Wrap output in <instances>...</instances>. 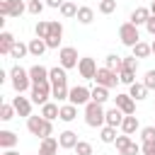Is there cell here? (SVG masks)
Instances as JSON below:
<instances>
[{
	"mask_svg": "<svg viewBox=\"0 0 155 155\" xmlns=\"http://www.w3.org/2000/svg\"><path fill=\"white\" fill-rule=\"evenodd\" d=\"M85 124H87L90 128H102V126H107V109H104L102 104H97V102H90V104L85 107Z\"/></svg>",
	"mask_w": 155,
	"mask_h": 155,
	"instance_id": "cell-1",
	"label": "cell"
},
{
	"mask_svg": "<svg viewBox=\"0 0 155 155\" xmlns=\"http://www.w3.org/2000/svg\"><path fill=\"white\" fill-rule=\"evenodd\" d=\"M27 131H29L31 136L48 138V136H53V124H51L48 119H44L41 114H39V116H29V119H27Z\"/></svg>",
	"mask_w": 155,
	"mask_h": 155,
	"instance_id": "cell-2",
	"label": "cell"
},
{
	"mask_svg": "<svg viewBox=\"0 0 155 155\" xmlns=\"http://www.w3.org/2000/svg\"><path fill=\"white\" fill-rule=\"evenodd\" d=\"M10 80H12V87H15V92H17V94H22V92L31 90L29 70H24L22 65H12V70H10Z\"/></svg>",
	"mask_w": 155,
	"mask_h": 155,
	"instance_id": "cell-3",
	"label": "cell"
},
{
	"mask_svg": "<svg viewBox=\"0 0 155 155\" xmlns=\"http://www.w3.org/2000/svg\"><path fill=\"white\" fill-rule=\"evenodd\" d=\"M119 39H121V44L124 46H136L138 41H140V34H138V27L136 24H131V22H124L121 27H119Z\"/></svg>",
	"mask_w": 155,
	"mask_h": 155,
	"instance_id": "cell-4",
	"label": "cell"
},
{
	"mask_svg": "<svg viewBox=\"0 0 155 155\" xmlns=\"http://www.w3.org/2000/svg\"><path fill=\"white\" fill-rule=\"evenodd\" d=\"M68 102L75 104V107H87L92 102V90H87L85 85H75V87H70Z\"/></svg>",
	"mask_w": 155,
	"mask_h": 155,
	"instance_id": "cell-5",
	"label": "cell"
},
{
	"mask_svg": "<svg viewBox=\"0 0 155 155\" xmlns=\"http://www.w3.org/2000/svg\"><path fill=\"white\" fill-rule=\"evenodd\" d=\"M78 63H80V58H78V51H75L73 46H63V48L58 51V65H63L65 70L78 68Z\"/></svg>",
	"mask_w": 155,
	"mask_h": 155,
	"instance_id": "cell-6",
	"label": "cell"
},
{
	"mask_svg": "<svg viewBox=\"0 0 155 155\" xmlns=\"http://www.w3.org/2000/svg\"><path fill=\"white\" fill-rule=\"evenodd\" d=\"M51 90H53V85L51 82H39V85H31V102L34 104H46L48 102V97H51Z\"/></svg>",
	"mask_w": 155,
	"mask_h": 155,
	"instance_id": "cell-7",
	"label": "cell"
},
{
	"mask_svg": "<svg viewBox=\"0 0 155 155\" xmlns=\"http://www.w3.org/2000/svg\"><path fill=\"white\" fill-rule=\"evenodd\" d=\"M27 10L22 0H0V17H19Z\"/></svg>",
	"mask_w": 155,
	"mask_h": 155,
	"instance_id": "cell-8",
	"label": "cell"
},
{
	"mask_svg": "<svg viewBox=\"0 0 155 155\" xmlns=\"http://www.w3.org/2000/svg\"><path fill=\"white\" fill-rule=\"evenodd\" d=\"M94 82L102 85V87H107V90H111V87H116V82H119V73H116V70H109V68H99L97 75H94Z\"/></svg>",
	"mask_w": 155,
	"mask_h": 155,
	"instance_id": "cell-9",
	"label": "cell"
},
{
	"mask_svg": "<svg viewBox=\"0 0 155 155\" xmlns=\"http://www.w3.org/2000/svg\"><path fill=\"white\" fill-rule=\"evenodd\" d=\"M97 70H99V68H97L94 58H90V56L80 58V63H78V73H80V78H85V80H94Z\"/></svg>",
	"mask_w": 155,
	"mask_h": 155,
	"instance_id": "cell-10",
	"label": "cell"
},
{
	"mask_svg": "<svg viewBox=\"0 0 155 155\" xmlns=\"http://www.w3.org/2000/svg\"><path fill=\"white\" fill-rule=\"evenodd\" d=\"M114 102H116L114 107H119L126 116H133V114H136V99H133L131 94H124V92H121V94L114 97Z\"/></svg>",
	"mask_w": 155,
	"mask_h": 155,
	"instance_id": "cell-11",
	"label": "cell"
},
{
	"mask_svg": "<svg viewBox=\"0 0 155 155\" xmlns=\"http://www.w3.org/2000/svg\"><path fill=\"white\" fill-rule=\"evenodd\" d=\"M12 107H15V111H17L19 116H24V119H29V116H31V99H29V97L17 94V97L12 99Z\"/></svg>",
	"mask_w": 155,
	"mask_h": 155,
	"instance_id": "cell-12",
	"label": "cell"
},
{
	"mask_svg": "<svg viewBox=\"0 0 155 155\" xmlns=\"http://www.w3.org/2000/svg\"><path fill=\"white\" fill-rule=\"evenodd\" d=\"M58 148H61L58 138H53V136L41 138V143H39V155H56V153H58Z\"/></svg>",
	"mask_w": 155,
	"mask_h": 155,
	"instance_id": "cell-13",
	"label": "cell"
},
{
	"mask_svg": "<svg viewBox=\"0 0 155 155\" xmlns=\"http://www.w3.org/2000/svg\"><path fill=\"white\" fill-rule=\"evenodd\" d=\"M58 143H61L63 150H75V145H78V133H75V131H61V133H58Z\"/></svg>",
	"mask_w": 155,
	"mask_h": 155,
	"instance_id": "cell-14",
	"label": "cell"
},
{
	"mask_svg": "<svg viewBox=\"0 0 155 155\" xmlns=\"http://www.w3.org/2000/svg\"><path fill=\"white\" fill-rule=\"evenodd\" d=\"M29 78H31V85H39V82H48V68L44 65H31L29 68Z\"/></svg>",
	"mask_w": 155,
	"mask_h": 155,
	"instance_id": "cell-15",
	"label": "cell"
},
{
	"mask_svg": "<svg viewBox=\"0 0 155 155\" xmlns=\"http://www.w3.org/2000/svg\"><path fill=\"white\" fill-rule=\"evenodd\" d=\"M124 111L119 109V107H111V109H107V126H111V128H121V124H124Z\"/></svg>",
	"mask_w": 155,
	"mask_h": 155,
	"instance_id": "cell-16",
	"label": "cell"
},
{
	"mask_svg": "<svg viewBox=\"0 0 155 155\" xmlns=\"http://www.w3.org/2000/svg\"><path fill=\"white\" fill-rule=\"evenodd\" d=\"M48 82L51 85H68V75H65V68L63 65H56L48 70Z\"/></svg>",
	"mask_w": 155,
	"mask_h": 155,
	"instance_id": "cell-17",
	"label": "cell"
},
{
	"mask_svg": "<svg viewBox=\"0 0 155 155\" xmlns=\"http://www.w3.org/2000/svg\"><path fill=\"white\" fill-rule=\"evenodd\" d=\"M150 15H153V12H150V7H136V10L131 12V19H128V22L138 27V24H145V22L150 19Z\"/></svg>",
	"mask_w": 155,
	"mask_h": 155,
	"instance_id": "cell-18",
	"label": "cell"
},
{
	"mask_svg": "<svg viewBox=\"0 0 155 155\" xmlns=\"http://www.w3.org/2000/svg\"><path fill=\"white\" fill-rule=\"evenodd\" d=\"M15 44H17V39L10 31H0V53L2 56H10V51H12Z\"/></svg>",
	"mask_w": 155,
	"mask_h": 155,
	"instance_id": "cell-19",
	"label": "cell"
},
{
	"mask_svg": "<svg viewBox=\"0 0 155 155\" xmlns=\"http://www.w3.org/2000/svg\"><path fill=\"white\" fill-rule=\"evenodd\" d=\"M17 133H12V131H0V148L2 150H12L15 145H17Z\"/></svg>",
	"mask_w": 155,
	"mask_h": 155,
	"instance_id": "cell-20",
	"label": "cell"
},
{
	"mask_svg": "<svg viewBox=\"0 0 155 155\" xmlns=\"http://www.w3.org/2000/svg\"><path fill=\"white\" fill-rule=\"evenodd\" d=\"M41 116H44V119H48V121H53V119H58V116H61V107H58L56 102H46V104L41 107Z\"/></svg>",
	"mask_w": 155,
	"mask_h": 155,
	"instance_id": "cell-21",
	"label": "cell"
},
{
	"mask_svg": "<svg viewBox=\"0 0 155 155\" xmlns=\"http://www.w3.org/2000/svg\"><path fill=\"white\" fill-rule=\"evenodd\" d=\"M27 46H29V53H31L34 58H41V56H44V51L48 48L44 39H31V41H29Z\"/></svg>",
	"mask_w": 155,
	"mask_h": 155,
	"instance_id": "cell-22",
	"label": "cell"
},
{
	"mask_svg": "<svg viewBox=\"0 0 155 155\" xmlns=\"http://www.w3.org/2000/svg\"><path fill=\"white\" fill-rule=\"evenodd\" d=\"M128 94H131L136 102H143V99L148 97V87H145L143 82H133V85L128 87Z\"/></svg>",
	"mask_w": 155,
	"mask_h": 155,
	"instance_id": "cell-23",
	"label": "cell"
},
{
	"mask_svg": "<svg viewBox=\"0 0 155 155\" xmlns=\"http://www.w3.org/2000/svg\"><path fill=\"white\" fill-rule=\"evenodd\" d=\"M75 116H78V107H75V104H70V102H68V104H63V107H61V116H58L61 121L70 124Z\"/></svg>",
	"mask_w": 155,
	"mask_h": 155,
	"instance_id": "cell-24",
	"label": "cell"
},
{
	"mask_svg": "<svg viewBox=\"0 0 155 155\" xmlns=\"http://www.w3.org/2000/svg\"><path fill=\"white\" fill-rule=\"evenodd\" d=\"M121 131L126 136H133L138 131V116H124V124H121Z\"/></svg>",
	"mask_w": 155,
	"mask_h": 155,
	"instance_id": "cell-25",
	"label": "cell"
},
{
	"mask_svg": "<svg viewBox=\"0 0 155 155\" xmlns=\"http://www.w3.org/2000/svg\"><path fill=\"white\" fill-rule=\"evenodd\" d=\"M80 24H90L92 19H94V10L92 7H87V5H82L80 10H78V17H75Z\"/></svg>",
	"mask_w": 155,
	"mask_h": 155,
	"instance_id": "cell-26",
	"label": "cell"
},
{
	"mask_svg": "<svg viewBox=\"0 0 155 155\" xmlns=\"http://www.w3.org/2000/svg\"><path fill=\"white\" fill-rule=\"evenodd\" d=\"M68 94H70V87H68V85H53V90H51V97H53L56 102L68 99Z\"/></svg>",
	"mask_w": 155,
	"mask_h": 155,
	"instance_id": "cell-27",
	"label": "cell"
},
{
	"mask_svg": "<svg viewBox=\"0 0 155 155\" xmlns=\"http://www.w3.org/2000/svg\"><path fill=\"white\" fill-rule=\"evenodd\" d=\"M107 99H109V90H107V87H102V85L92 87V102H97V104H104Z\"/></svg>",
	"mask_w": 155,
	"mask_h": 155,
	"instance_id": "cell-28",
	"label": "cell"
},
{
	"mask_svg": "<svg viewBox=\"0 0 155 155\" xmlns=\"http://www.w3.org/2000/svg\"><path fill=\"white\" fill-rule=\"evenodd\" d=\"M153 53V48H150V44H145V41H138L136 46H133V56L136 58H148Z\"/></svg>",
	"mask_w": 155,
	"mask_h": 155,
	"instance_id": "cell-29",
	"label": "cell"
},
{
	"mask_svg": "<svg viewBox=\"0 0 155 155\" xmlns=\"http://www.w3.org/2000/svg\"><path fill=\"white\" fill-rule=\"evenodd\" d=\"M78 10H80V7H78L75 2H70V0H65V2L61 5V15H63L65 19H68V17H78Z\"/></svg>",
	"mask_w": 155,
	"mask_h": 155,
	"instance_id": "cell-30",
	"label": "cell"
},
{
	"mask_svg": "<svg viewBox=\"0 0 155 155\" xmlns=\"http://www.w3.org/2000/svg\"><path fill=\"white\" fill-rule=\"evenodd\" d=\"M104 68H109V70H121V56H116V53H109L107 58H104Z\"/></svg>",
	"mask_w": 155,
	"mask_h": 155,
	"instance_id": "cell-31",
	"label": "cell"
},
{
	"mask_svg": "<svg viewBox=\"0 0 155 155\" xmlns=\"http://www.w3.org/2000/svg\"><path fill=\"white\" fill-rule=\"evenodd\" d=\"M99 138H102V143H114V140H116V128H111V126H102Z\"/></svg>",
	"mask_w": 155,
	"mask_h": 155,
	"instance_id": "cell-32",
	"label": "cell"
},
{
	"mask_svg": "<svg viewBox=\"0 0 155 155\" xmlns=\"http://www.w3.org/2000/svg\"><path fill=\"white\" fill-rule=\"evenodd\" d=\"M44 7H46V2H41V0H29L27 2V12L29 15H36V17L44 12Z\"/></svg>",
	"mask_w": 155,
	"mask_h": 155,
	"instance_id": "cell-33",
	"label": "cell"
},
{
	"mask_svg": "<svg viewBox=\"0 0 155 155\" xmlns=\"http://www.w3.org/2000/svg\"><path fill=\"white\" fill-rule=\"evenodd\" d=\"M34 31H36V39H48V34H51V29H48V22L39 19V22H36V27H34Z\"/></svg>",
	"mask_w": 155,
	"mask_h": 155,
	"instance_id": "cell-34",
	"label": "cell"
},
{
	"mask_svg": "<svg viewBox=\"0 0 155 155\" xmlns=\"http://www.w3.org/2000/svg\"><path fill=\"white\" fill-rule=\"evenodd\" d=\"M27 53H29V46H27V44H22V41H17V44L12 46V51H10V56H12V58H24Z\"/></svg>",
	"mask_w": 155,
	"mask_h": 155,
	"instance_id": "cell-35",
	"label": "cell"
},
{
	"mask_svg": "<svg viewBox=\"0 0 155 155\" xmlns=\"http://www.w3.org/2000/svg\"><path fill=\"white\" fill-rule=\"evenodd\" d=\"M121 70H131V73H136V70H138V58H136V56H126V58H121Z\"/></svg>",
	"mask_w": 155,
	"mask_h": 155,
	"instance_id": "cell-36",
	"label": "cell"
},
{
	"mask_svg": "<svg viewBox=\"0 0 155 155\" xmlns=\"http://www.w3.org/2000/svg\"><path fill=\"white\" fill-rule=\"evenodd\" d=\"M15 107L12 104H0V121H12L15 119Z\"/></svg>",
	"mask_w": 155,
	"mask_h": 155,
	"instance_id": "cell-37",
	"label": "cell"
},
{
	"mask_svg": "<svg viewBox=\"0 0 155 155\" xmlns=\"http://www.w3.org/2000/svg\"><path fill=\"white\" fill-rule=\"evenodd\" d=\"M119 82H124V85H133L136 82V73H131V70H119Z\"/></svg>",
	"mask_w": 155,
	"mask_h": 155,
	"instance_id": "cell-38",
	"label": "cell"
},
{
	"mask_svg": "<svg viewBox=\"0 0 155 155\" xmlns=\"http://www.w3.org/2000/svg\"><path fill=\"white\" fill-rule=\"evenodd\" d=\"M131 143H133V140H131V136H126V133H124V136H116V140H114V145H116V150H119V153H121V150H126Z\"/></svg>",
	"mask_w": 155,
	"mask_h": 155,
	"instance_id": "cell-39",
	"label": "cell"
},
{
	"mask_svg": "<svg viewBox=\"0 0 155 155\" xmlns=\"http://www.w3.org/2000/svg\"><path fill=\"white\" fill-rule=\"evenodd\" d=\"M140 138H143V143H155V126L140 128Z\"/></svg>",
	"mask_w": 155,
	"mask_h": 155,
	"instance_id": "cell-40",
	"label": "cell"
},
{
	"mask_svg": "<svg viewBox=\"0 0 155 155\" xmlns=\"http://www.w3.org/2000/svg\"><path fill=\"white\" fill-rule=\"evenodd\" d=\"M114 10H116V0H102L99 2V12L102 15H111Z\"/></svg>",
	"mask_w": 155,
	"mask_h": 155,
	"instance_id": "cell-41",
	"label": "cell"
},
{
	"mask_svg": "<svg viewBox=\"0 0 155 155\" xmlns=\"http://www.w3.org/2000/svg\"><path fill=\"white\" fill-rule=\"evenodd\" d=\"M75 153H78V155H92V143H87V140H78Z\"/></svg>",
	"mask_w": 155,
	"mask_h": 155,
	"instance_id": "cell-42",
	"label": "cell"
},
{
	"mask_svg": "<svg viewBox=\"0 0 155 155\" xmlns=\"http://www.w3.org/2000/svg\"><path fill=\"white\" fill-rule=\"evenodd\" d=\"M48 29H51V34H48V36H58V39L63 36V24H61V22H56V19H53V22H48Z\"/></svg>",
	"mask_w": 155,
	"mask_h": 155,
	"instance_id": "cell-43",
	"label": "cell"
},
{
	"mask_svg": "<svg viewBox=\"0 0 155 155\" xmlns=\"http://www.w3.org/2000/svg\"><path fill=\"white\" fill-rule=\"evenodd\" d=\"M143 85H145L148 90H155V70H148V73H145V78H143Z\"/></svg>",
	"mask_w": 155,
	"mask_h": 155,
	"instance_id": "cell-44",
	"label": "cell"
},
{
	"mask_svg": "<svg viewBox=\"0 0 155 155\" xmlns=\"http://www.w3.org/2000/svg\"><path fill=\"white\" fill-rule=\"evenodd\" d=\"M138 153H140V145L138 143H131L126 150H121V155H138Z\"/></svg>",
	"mask_w": 155,
	"mask_h": 155,
	"instance_id": "cell-45",
	"label": "cell"
},
{
	"mask_svg": "<svg viewBox=\"0 0 155 155\" xmlns=\"http://www.w3.org/2000/svg\"><path fill=\"white\" fill-rule=\"evenodd\" d=\"M140 153L143 155H155V143H143L140 145Z\"/></svg>",
	"mask_w": 155,
	"mask_h": 155,
	"instance_id": "cell-46",
	"label": "cell"
},
{
	"mask_svg": "<svg viewBox=\"0 0 155 155\" xmlns=\"http://www.w3.org/2000/svg\"><path fill=\"white\" fill-rule=\"evenodd\" d=\"M145 31H148L150 36H155V15H150V19L145 22Z\"/></svg>",
	"mask_w": 155,
	"mask_h": 155,
	"instance_id": "cell-47",
	"label": "cell"
},
{
	"mask_svg": "<svg viewBox=\"0 0 155 155\" xmlns=\"http://www.w3.org/2000/svg\"><path fill=\"white\" fill-rule=\"evenodd\" d=\"M44 41H46L48 48H58V46H61V39H58V36H48V39H44Z\"/></svg>",
	"mask_w": 155,
	"mask_h": 155,
	"instance_id": "cell-48",
	"label": "cell"
},
{
	"mask_svg": "<svg viewBox=\"0 0 155 155\" xmlns=\"http://www.w3.org/2000/svg\"><path fill=\"white\" fill-rule=\"evenodd\" d=\"M44 2H46V7H58V10H61V5H63L65 0H44Z\"/></svg>",
	"mask_w": 155,
	"mask_h": 155,
	"instance_id": "cell-49",
	"label": "cell"
},
{
	"mask_svg": "<svg viewBox=\"0 0 155 155\" xmlns=\"http://www.w3.org/2000/svg\"><path fill=\"white\" fill-rule=\"evenodd\" d=\"M2 155H19V153H17L15 148H12V150H2Z\"/></svg>",
	"mask_w": 155,
	"mask_h": 155,
	"instance_id": "cell-50",
	"label": "cell"
},
{
	"mask_svg": "<svg viewBox=\"0 0 155 155\" xmlns=\"http://www.w3.org/2000/svg\"><path fill=\"white\" fill-rule=\"evenodd\" d=\"M150 12H153V15H155V0H153V2H150Z\"/></svg>",
	"mask_w": 155,
	"mask_h": 155,
	"instance_id": "cell-51",
	"label": "cell"
},
{
	"mask_svg": "<svg viewBox=\"0 0 155 155\" xmlns=\"http://www.w3.org/2000/svg\"><path fill=\"white\" fill-rule=\"evenodd\" d=\"M150 48H153V53H155V39H153V41H150Z\"/></svg>",
	"mask_w": 155,
	"mask_h": 155,
	"instance_id": "cell-52",
	"label": "cell"
},
{
	"mask_svg": "<svg viewBox=\"0 0 155 155\" xmlns=\"http://www.w3.org/2000/svg\"><path fill=\"white\" fill-rule=\"evenodd\" d=\"M99 2H102V0H99Z\"/></svg>",
	"mask_w": 155,
	"mask_h": 155,
	"instance_id": "cell-53",
	"label": "cell"
}]
</instances>
